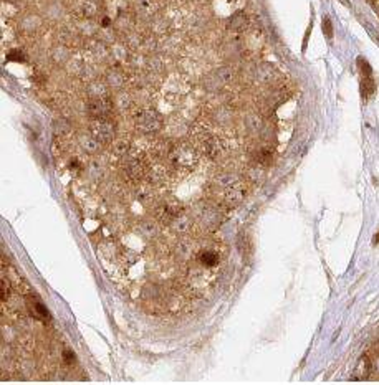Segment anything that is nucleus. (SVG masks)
<instances>
[{
  "label": "nucleus",
  "instance_id": "nucleus-1",
  "mask_svg": "<svg viewBox=\"0 0 379 385\" xmlns=\"http://www.w3.org/2000/svg\"><path fill=\"white\" fill-rule=\"evenodd\" d=\"M171 162L179 169H192L197 162V154L187 144H179L171 151Z\"/></svg>",
  "mask_w": 379,
  "mask_h": 385
},
{
  "label": "nucleus",
  "instance_id": "nucleus-2",
  "mask_svg": "<svg viewBox=\"0 0 379 385\" xmlns=\"http://www.w3.org/2000/svg\"><path fill=\"white\" fill-rule=\"evenodd\" d=\"M91 136L98 139L99 142H110L113 139V136H115V127H113L111 123L98 119V121L91 126Z\"/></svg>",
  "mask_w": 379,
  "mask_h": 385
},
{
  "label": "nucleus",
  "instance_id": "nucleus-3",
  "mask_svg": "<svg viewBox=\"0 0 379 385\" xmlns=\"http://www.w3.org/2000/svg\"><path fill=\"white\" fill-rule=\"evenodd\" d=\"M138 124H139V127L143 131L154 132V131H157L161 127V119L157 118V114L152 113V111L143 109V111H141V114H139Z\"/></svg>",
  "mask_w": 379,
  "mask_h": 385
},
{
  "label": "nucleus",
  "instance_id": "nucleus-4",
  "mask_svg": "<svg viewBox=\"0 0 379 385\" xmlns=\"http://www.w3.org/2000/svg\"><path fill=\"white\" fill-rule=\"evenodd\" d=\"M245 188L240 185V184H235V185L231 187V190L227 192V195H225V200H227L229 205H239V203L244 200L245 197Z\"/></svg>",
  "mask_w": 379,
  "mask_h": 385
},
{
  "label": "nucleus",
  "instance_id": "nucleus-5",
  "mask_svg": "<svg viewBox=\"0 0 379 385\" xmlns=\"http://www.w3.org/2000/svg\"><path fill=\"white\" fill-rule=\"evenodd\" d=\"M199 262L205 268H214L219 264V255L212 250H204V251H200V255H199Z\"/></svg>",
  "mask_w": 379,
  "mask_h": 385
},
{
  "label": "nucleus",
  "instance_id": "nucleus-6",
  "mask_svg": "<svg viewBox=\"0 0 379 385\" xmlns=\"http://www.w3.org/2000/svg\"><path fill=\"white\" fill-rule=\"evenodd\" d=\"M255 78L260 83H270L275 78V70H272L268 65H260L255 70Z\"/></svg>",
  "mask_w": 379,
  "mask_h": 385
},
{
  "label": "nucleus",
  "instance_id": "nucleus-7",
  "mask_svg": "<svg viewBox=\"0 0 379 385\" xmlns=\"http://www.w3.org/2000/svg\"><path fill=\"white\" fill-rule=\"evenodd\" d=\"M99 142L96 138H93V136H84L82 139V147L86 152H90V154H95V152L99 151Z\"/></svg>",
  "mask_w": 379,
  "mask_h": 385
},
{
  "label": "nucleus",
  "instance_id": "nucleus-8",
  "mask_svg": "<svg viewBox=\"0 0 379 385\" xmlns=\"http://www.w3.org/2000/svg\"><path fill=\"white\" fill-rule=\"evenodd\" d=\"M247 25H248V20L242 14L233 15V17L229 20V29H232V30H244Z\"/></svg>",
  "mask_w": 379,
  "mask_h": 385
},
{
  "label": "nucleus",
  "instance_id": "nucleus-9",
  "mask_svg": "<svg viewBox=\"0 0 379 385\" xmlns=\"http://www.w3.org/2000/svg\"><path fill=\"white\" fill-rule=\"evenodd\" d=\"M245 126L248 127V131L259 132L262 129V118H260V116H257V114L248 116V118L245 119Z\"/></svg>",
  "mask_w": 379,
  "mask_h": 385
},
{
  "label": "nucleus",
  "instance_id": "nucleus-10",
  "mask_svg": "<svg viewBox=\"0 0 379 385\" xmlns=\"http://www.w3.org/2000/svg\"><path fill=\"white\" fill-rule=\"evenodd\" d=\"M30 306L35 309V312H37V316H38L40 319H43V321H48V319H50V312L47 311V308L43 306V304L40 303L38 299L32 301V304H30Z\"/></svg>",
  "mask_w": 379,
  "mask_h": 385
},
{
  "label": "nucleus",
  "instance_id": "nucleus-11",
  "mask_svg": "<svg viewBox=\"0 0 379 385\" xmlns=\"http://www.w3.org/2000/svg\"><path fill=\"white\" fill-rule=\"evenodd\" d=\"M217 76H219L220 81L229 83V81H232V79L235 78V71H233L231 66H224V68H220V70L217 71Z\"/></svg>",
  "mask_w": 379,
  "mask_h": 385
},
{
  "label": "nucleus",
  "instance_id": "nucleus-12",
  "mask_svg": "<svg viewBox=\"0 0 379 385\" xmlns=\"http://www.w3.org/2000/svg\"><path fill=\"white\" fill-rule=\"evenodd\" d=\"M130 151V142L124 141V139H119V141H116L113 144V152H116V154H126V152Z\"/></svg>",
  "mask_w": 379,
  "mask_h": 385
},
{
  "label": "nucleus",
  "instance_id": "nucleus-13",
  "mask_svg": "<svg viewBox=\"0 0 379 385\" xmlns=\"http://www.w3.org/2000/svg\"><path fill=\"white\" fill-rule=\"evenodd\" d=\"M237 175H233V174H224V175H220L219 177V184L220 185H224V187H232V185H235L237 184Z\"/></svg>",
  "mask_w": 379,
  "mask_h": 385
},
{
  "label": "nucleus",
  "instance_id": "nucleus-14",
  "mask_svg": "<svg viewBox=\"0 0 379 385\" xmlns=\"http://www.w3.org/2000/svg\"><path fill=\"white\" fill-rule=\"evenodd\" d=\"M272 157H273V154L267 149H260L259 154H257V160H259L260 164H270L272 162Z\"/></svg>",
  "mask_w": 379,
  "mask_h": 385
},
{
  "label": "nucleus",
  "instance_id": "nucleus-15",
  "mask_svg": "<svg viewBox=\"0 0 379 385\" xmlns=\"http://www.w3.org/2000/svg\"><path fill=\"white\" fill-rule=\"evenodd\" d=\"M9 60H18V62H22L23 55H20V51H12V53L9 55Z\"/></svg>",
  "mask_w": 379,
  "mask_h": 385
},
{
  "label": "nucleus",
  "instance_id": "nucleus-16",
  "mask_svg": "<svg viewBox=\"0 0 379 385\" xmlns=\"http://www.w3.org/2000/svg\"><path fill=\"white\" fill-rule=\"evenodd\" d=\"M328 31V37H331V23L330 20H325V33Z\"/></svg>",
  "mask_w": 379,
  "mask_h": 385
},
{
  "label": "nucleus",
  "instance_id": "nucleus-17",
  "mask_svg": "<svg viewBox=\"0 0 379 385\" xmlns=\"http://www.w3.org/2000/svg\"><path fill=\"white\" fill-rule=\"evenodd\" d=\"M378 9H379V5H378Z\"/></svg>",
  "mask_w": 379,
  "mask_h": 385
}]
</instances>
